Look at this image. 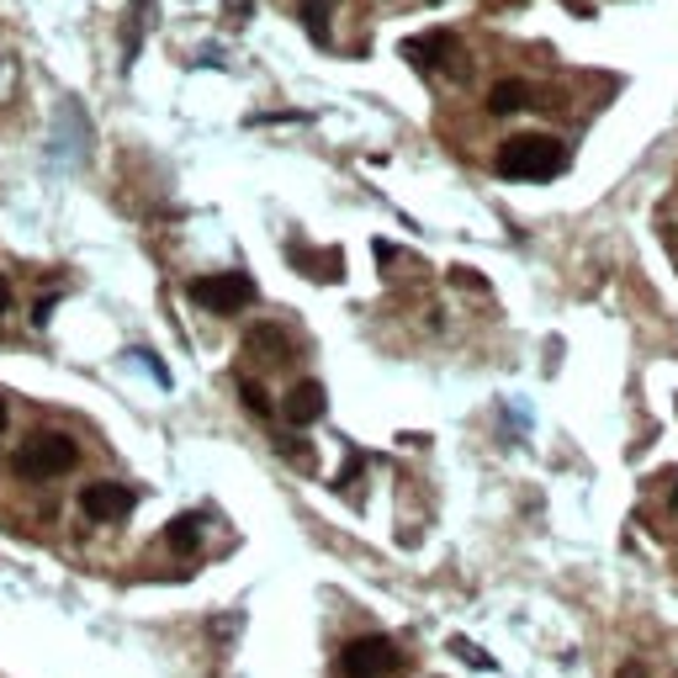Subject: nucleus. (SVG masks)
Returning <instances> with one entry per match:
<instances>
[{
    "instance_id": "1",
    "label": "nucleus",
    "mask_w": 678,
    "mask_h": 678,
    "mask_svg": "<svg viewBox=\"0 0 678 678\" xmlns=\"http://www.w3.org/2000/svg\"><path fill=\"white\" fill-rule=\"evenodd\" d=\"M493 170L503 180H557L567 170V148L557 138H546V133H514V138L499 144Z\"/></svg>"
},
{
    "instance_id": "2",
    "label": "nucleus",
    "mask_w": 678,
    "mask_h": 678,
    "mask_svg": "<svg viewBox=\"0 0 678 678\" xmlns=\"http://www.w3.org/2000/svg\"><path fill=\"white\" fill-rule=\"evenodd\" d=\"M75 462H80V445L69 441V435H32V441L11 456L16 477H27V482H54V477L75 473Z\"/></svg>"
},
{
    "instance_id": "3",
    "label": "nucleus",
    "mask_w": 678,
    "mask_h": 678,
    "mask_svg": "<svg viewBox=\"0 0 678 678\" xmlns=\"http://www.w3.org/2000/svg\"><path fill=\"white\" fill-rule=\"evenodd\" d=\"M186 292H191V302L207 308V313L234 319V313H244V308L255 302V281H249L244 270H223V276H197Z\"/></svg>"
},
{
    "instance_id": "4",
    "label": "nucleus",
    "mask_w": 678,
    "mask_h": 678,
    "mask_svg": "<svg viewBox=\"0 0 678 678\" xmlns=\"http://www.w3.org/2000/svg\"><path fill=\"white\" fill-rule=\"evenodd\" d=\"M398 663H403V652L387 636H355L351 647L340 652V674L345 678H392Z\"/></svg>"
},
{
    "instance_id": "5",
    "label": "nucleus",
    "mask_w": 678,
    "mask_h": 678,
    "mask_svg": "<svg viewBox=\"0 0 678 678\" xmlns=\"http://www.w3.org/2000/svg\"><path fill=\"white\" fill-rule=\"evenodd\" d=\"M133 488H122V482H86L80 488V514H86L90 525H118L133 514Z\"/></svg>"
},
{
    "instance_id": "6",
    "label": "nucleus",
    "mask_w": 678,
    "mask_h": 678,
    "mask_svg": "<svg viewBox=\"0 0 678 678\" xmlns=\"http://www.w3.org/2000/svg\"><path fill=\"white\" fill-rule=\"evenodd\" d=\"M324 409H329V392H324V382H297L292 392H287V419L292 424H319L324 419Z\"/></svg>"
},
{
    "instance_id": "7",
    "label": "nucleus",
    "mask_w": 678,
    "mask_h": 678,
    "mask_svg": "<svg viewBox=\"0 0 678 678\" xmlns=\"http://www.w3.org/2000/svg\"><path fill=\"white\" fill-rule=\"evenodd\" d=\"M244 345H249L255 355H270V360H287V355H292V340H287V329L281 324H249Z\"/></svg>"
},
{
    "instance_id": "8",
    "label": "nucleus",
    "mask_w": 678,
    "mask_h": 678,
    "mask_svg": "<svg viewBox=\"0 0 678 678\" xmlns=\"http://www.w3.org/2000/svg\"><path fill=\"white\" fill-rule=\"evenodd\" d=\"M445 48H451V37H445V32H430V37H409V43H403V59L419 64V69H435V64L445 59Z\"/></svg>"
},
{
    "instance_id": "9",
    "label": "nucleus",
    "mask_w": 678,
    "mask_h": 678,
    "mask_svg": "<svg viewBox=\"0 0 678 678\" xmlns=\"http://www.w3.org/2000/svg\"><path fill=\"white\" fill-rule=\"evenodd\" d=\"M197 541H202V514H180L176 525H165V546L176 552H197Z\"/></svg>"
},
{
    "instance_id": "10",
    "label": "nucleus",
    "mask_w": 678,
    "mask_h": 678,
    "mask_svg": "<svg viewBox=\"0 0 678 678\" xmlns=\"http://www.w3.org/2000/svg\"><path fill=\"white\" fill-rule=\"evenodd\" d=\"M525 101H531V90L520 86V80H499V86L488 90V107H493V112H520V107H525Z\"/></svg>"
},
{
    "instance_id": "11",
    "label": "nucleus",
    "mask_w": 678,
    "mask_h": 678,
    "mask_svg": "<svg viewBox=\"0 0 678 678\" xmlns=\"http://www.w3.org/2000/svg\"><path fill=\"white\" fill-rule=\"evenodd\" d=\"M292 266H302V270H313V276H340V255H324V260H319V255H308V249H292Z\"/></svg>"
},
{
    "instance_id": "12",
    "label": "nucleus",
    "mask_w": 678,
    "mask_h": 678,
    "mask_svg": "<svg viewBox=\"0 0 678 678\" xmlns=\"http://www.w3.org/2000/svg\"><path fill=\"white\" fill-rule=\"evenodd\" d=\"M329 5H334V0H302V22L313 27V37H319V43L329 37Z\"/></svg>"
},
{
    "instance_id": "13",
    "label": "nucleus",
    "mask_w": 678,
    "mask_h": 678,
    "mask_svg": "<svg viewBox=\"0 0 678 678\" xmlns=\"http://www.w3.org/2000/svg\"><path fill=\"white\" fill-rule=\"evenodd\" d=\"M238 398H244V409L255 413V419H270V398H266V387H255L249 377L238 382Z\"/></svg>"
},
{
    "instance_id": "14",
    "label": "nucleus",
    "mask_w": 678,
    "mask_h": 678,
    "mask_svg": "<svg viewBox=\"0 0 678 678\" xmlns=\"http://www.w3.org/2000/svg\"><path fill=\"white\" fill-rule=\"evenodd\" d=\"M451 652H456V657H467V663H477V668H493V657H482V652H477L473 642H462V636L451 642Z\"/></svg>"
},
{
    "instance_id": "15",
    "label": "nucleus",
    "mask_w": 678,
    "mask_h": 678,
    "mask_svg": "<svg viewBox=\"0 0 678 678\" xmlns=\"http://www.w3.org/2000/svg\"><path fill=\"white\" fill-rule=\"evenodd\" d=\"M451 281H462V287H473V292H482V287H488V281H482V276H477V270H451Z\"/></svg>"
},
{
    "instance_id": "16",
    "label": "nucleus",
    "mask_w": 678,
    "mask_h": 678,
    "mask_svg": "<svg viewBox=\"0 0 678 678\" xmlns=\"http://www.w3.org/2000/svg\"><path fill=\"white\" fill-rule=\"evenodd\" d=\"M5 313H11V281L0 276V319H5Z\"/></svg>"
},
{
    "instance_id": "17",
    "label": "nucleus",
    "mask_w": 678,
    "mask_h": 678,
    "mask_svg": "<svg viewBox=\"0 0 678 678\" xmlns=\"http://www.w3.org/2000/svg\"><path fill=\"white\" fill-rule=\"evenodd\" d=\"M249 11V0H229V16H244Z\"/></svg>"
},
{
    "instance_id": "18",
    "label": "nucleus",
    "mask_w": 678,
    "mask_h": 678,
    "mask_svg": "<svg viewBox=\"0 0 678 678\" xmlns=\"http://www.w3.org/2000/svg\"><path fill=\"white\" fill-rule=\"evenodd\" d=\"M620 678H642V668H636V663H631V668H625V674H620Z\"/></svg>"
},
{
    "instance_id": "19",
    "label": "nucleus",
    "mask_w": 678,
    "mask_h": 678,
    "mask_svg": "<svg viewBox=\"0 0 678 678\" xmlns=\"http://www.w3.org/2000/svg\"><path fill=\"white\" fill-rule=\"evenodd\" d=\"M0 435H5V403H0Z\"/></svg>"
},
{
    "instance_id": "20",
    "label": "nucleus",
    "mask_w": 678,
    "mask_h": 678,
    "mask_svg": "<svg viewBox=\"0 0 678 678\" xmlns=\"http://www.w3.org/2000/svg\"><path fill=\"white\" fill-rule=\"evenodd\" d=\"M674 503H678V477H674Z\"/></svg>"
}]
</instances>
